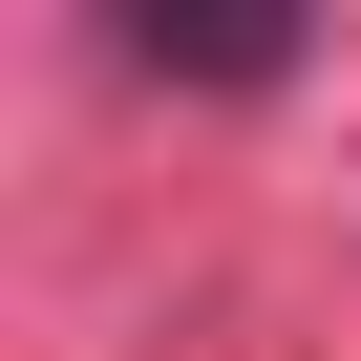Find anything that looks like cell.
Segmentation results:
<instances>
[{"mask_svg": "<svg viewBox=\"0 0 361 361\" xmlns=\"http://www.w3.org/2000/svg\"><path fill=\"white\" fill-rule=\"evenodd\" d=\"M128 64H192V85H276V64H298V22H255V0H192V22H170V0H128Z\"/></svg>", "mask_w": 361, "mask_h": 361, "instance_id": "1", "label": "cell"}]
</instances>
